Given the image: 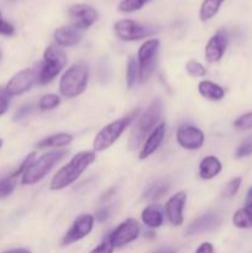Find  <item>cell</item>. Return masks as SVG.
I'll use <instances>...</instances> for the list:
<instances>
[{"label": "cell", "instance_id": "obj_1", "mask_svg": "<svg viewBox=\"0 0 252 253\" xmlns=\"http://www.w3.org/2000/svg\"><path fill=\"white\" fill-rule=\"evenodd\" d=\"M95 152L94 151H82L72 157V160L62 167L54 174L49 183V189L56 192L73 184L82 174L86 170V168L95 161Z\"/></svg>", "mask_w": 252, "mask_h": 253}, {"label": "cell", "instance_id": "obj_2", "mask_svg": "<svg viewBox=\"0 0 252 253\" xmlns=\"http://www.w3.org/2000/svg\"><path fill=\"white\" fill-rule=\"evenodd\" d=\"M163 103L160 98H155L151 101L142 115L137 119L128 137V148L136 150L145 142L146 137L156 128L162 118Z\"/></svg>", "mask_w": 252, "mask_h": 253}, {"label": "cell", "instance_id": "obj_3", "mask_svg": "<svg viewBox=\"0 0 252 253\" xmlns=\"http://www.w3.org/2000/svg\"><path fill=\"white\" fill-rule=\"evenodd\" d=\"M68 156V151L66 150H57L47 152L35 160L31 165L27 167L24 174L21 175V184L22 185H34L36 183L41 182L47 174L52 170V168L61 162L64 157Z\"/></svg>", "mask_w": 252, "mask_h": 253}, {"label": "cell", "instance_id": "obj_4", "mask_svg": "<svg viewBox=\"0 0 252 253\" xmlns=\"http://www.w3.org/2000/svg\"><path fill=\"white\" fill-rule=\"evenodd\" d=\"M89 69L85 64H73L67 69L59 81V91L64 98H76L86 89Z\"/></svg>", "mask_w": 252, "mask_h": 253}, {"label": "cell", "instance_id": "obj_5", "mask_svg": "<svg viewBox=\"0 0 252 253\" xmlns=\"http://www.w3.org/2000/svg\"><path fill=\"white\" fill-rule=\"evenodd\" d=\"M137 113L138 110L132 111V113H130L128 115L118 119V120L113 121V123L104 126V127L96 133L95 138H94V151H95V152H103V151L111 147V146L120 138V136L123 135L124 131L128 127V125L132 123L133 119L137 116Z\"/></svg>", "mask_w": 252, "mask_h": 253}, {"label": "cell", "instance_id": "obj_6", "mask_svg": "<svg viewBox=\"0 0 252 253\" xmlns=\"http://www.w3.org/2000/svg\"><path fill=\"white\" fill-rule=\"evenodd\" d=\"M66 64L67 56L63 49L53 44L48 46L43 52V62L41 63L39 74H36L37 82L42 85L51 83L61 73Z\"/></svg>", "mask_w": 252, "mask_h": 253}, {"label": "cell", "instance_id": "obj_7", "mask_svg": "<svg viewBox=\"0 0 252 253\" xmlns=\"http://www.w3.org/2000/svg\"><path fill=\"white\" fill-rule=\"evenodd\" d=\"M160 40L151 39L141 44L137 52V64L140 71V82L147 81L155 71L156 61H157L158 49H160Z\"/></svg>", "mask_w": 252, "mask_h": 253}, {"label": "cell", "instance_id": "obj_8", "mask_svg": "<svg viewBox=\"0 0 252 253\" xmlns=\"http://www.w3.org/2000/svg\"><path fill=\"white\" fill-rule=\"evenodd\" d=\"M157 29L150 25H142L133 21L130 19L119 20L114 25V32L116 37L121 41H138V40L146 39V37L152 36Z\"/></svg>", "mask_w": 252, "mask_h": 253}, {"label": "cell", "instance_id": "obj_9", "mask_svg": "<svg viewBox=\"0 0 252 253\" xmlns=\"http://www.w3.org/2000/svg\"><path fill=\"white\" fill-rule=\"evenodd\" d=\"M140 225L135 219H127L121 222L110 235L109 240L115 249L131 244L140 236Z\"/></svg>", "mask_w": 252, "mask_h": 253}, {"label": "cell", "instance_id": "obj_10", "mask_svg": "<svg viewBox=\"0 0 252 253\" xmlns=\"http://www.w3.org/2000/svg\"><path fill=\"white\" fill-rule=\"evenodd\" d=\"M94 221H95V217L90 214H82L77 216V219L72 224L71 229L66 232V235L62 239V245L68 246V245L81 241L82 239L88 236L93 230Z\"/></svg>", "mask_w": 252, "mask_h": 253}, {"label": "cell", "instance_id": "obj_11", "mask_svg": "<svg viewBox=\"0 0 252 253\" xmlns=\"http://www.w3.org/2000/svg\"><path fill=\"white\" fill-rule=\"evenodd\" d=\"M36 79L37 77L34 69H22L10 78V81L5 85V90L9 94L10 98L21 95L32 88Z\"/></svg>", "mask_w": 252, "mask_h": 253}, {"label": "cell", "instance_id": "obj_12", "mask_svg": "<svg viewBox=\"0 0 252 253\" xmlns=\"http://www.w3.org/2000/svg\"><path fill=\"white\" fill-rule=\"evenodd\" d=\"M72 26L78 30L88 29L98 20V11L86 4H74L68 9Z\"/></svg>", "mask_w": 252, "mask_h": 253}, {"label": "cell", "instance_id": "obj_13", "mask_svg": "<svg viewBox=\"0 0 252 253\" xmlns=\"http://www.w3.org/2000/svg\"><path fill=\"white\" fill-rule=\"evenodd\" d=\"M177 142L185 150H199L204 145L205 135L197 126L183 125L177 131Z\"/></svg>", "mask_w": 252, "mask_h": 253}, {"label": "cell", "instance_id": "obj_14", "mask_svg": "<svg viewBox=\"0 0 252 253\" xmlns=\"http://www.w3.org/2000/svg\"><path fill=\"white\" fill-rule=\"evenodd\" d=\"M229 43V36L225 30L215 32L205 46V58L209 63H216L224 57Z\"/></svg>", "mask_w": 252, "mask_h": 253}, {"label": "cell", "instance_id": "obj_15", "mask_svg": "<svg viewBox=\"0 0 252 253\" xmlns=\"http://www.w3.org/2000/svg\"><path fill=\"white\" fill-rule=\"evenodd\" d=\"M187 203V193L178 192L167 200L165 207L166 217L173 226H180L183 224V211Z\"/></svg>", "mask_w": 252, "mask_h": 253}, {"label": "cell", "instance_id": "obj_16", "mask_svg": "<svg viewBox=\"0 0 252 253\" xmlns=\"http://www.w3.org/2000/svg\"><path fill=\"white\" fill-rule=\"evenodd\" d=\"M166 136V124L161 123L156 126L155 130L147 136V138L143 142L142 148L140 151V160H146V158L150 157L151 155L156 152V151L160 148V146L162 145L163 140H165Z\"/></svg>", "mask_w": 252, "mask_h": 253}, {"label": "cell", "instance_id": "obj_17", "mask_svg": "<svg viewBox=\"0 0 252 253\" xmlns=\"http://www.w3.org/2000/svg\"><path fill=\"white\" fill-rule=\"evenodd\" d=\"M220 222H221V219H220L219 215L214 214V212H208V214L193 220L192 224L187 227L185 235L193 236V235L202 234V232L211 231V230L216 229L219 226Z\"/></svg>", "mask_w": 252, "mask_h": 253}, {"label": "cell", "instance_id": "obj_18", "mask_svg": "<svg viewBox=\"0 0 252 253\" xmlns=\"http://www.w3.org/2000/svg\"><path fill=\"white\" fill-rule=\"evenodd\" d=\"M54 41L61 47H73L82 40V32L73 26H62L54 31Z\"/></svg>", "mask_w": 252, "mask_h": 253}, {"label": "cell", "instance_id": "obj_19", "mask_svg": "<svg viewBox=\"0 0 252 253\" xmlns=\"http://www.w3.org/2000/svg\"><path fill=\"white\" fill-rule=\"evenodd\" d=\"M232 224L237 229H252V188L247 192L245 207L234 214Z\"/></svg>", "mask_w": 252, "mask_h": 253}, {"label": "cell", "instance_id": "obj_20", "mask_svg": "<svg viewBox=\"0 0 252 253\" xmlns=\"http://www.w3.org/2000/svg\"><path fill=\"white\" fill-rule=\"evenodd\" d=\"M222 169L220 160L215 156H207L199 163V177L204 180L212 179L216 177Z\"/></svg>", "mask_w": 252, "mask_h": 253}, {"label": "cell", "instance_id": "obj_21", "mask_svg": "<svg viewBox=\"0 0 252 253\" xmlns=\"http://www.w3.org/2000/svg\"><path fill=\"white\" fill-rule=\"evenodd\" d=\"M141 219H142L143 224L150 229H158L162 226L163 221H165L163 211L158 205L146 207L141 212Z\"/></svg>", "mask_w": 252, "mask_h": 253}, {"label": "cell", "instance_id": "obj_22", "mask_svg": "<svg viewBox=\"0 0 252 253\" xmlns=\"http://www.w3.org/2000/svg\"><path fill=\"white\" fill-rule=\"evenodd\" d=\"M198 91L208 100L219 101L225 96V89L219 84L210 81H202L198 84Z\"/></svg>", "mask_w": 252, "mask_h": 253}, {"label": "cell", "instance_id": "obj_23", "mask_svg": "<svg viewBox=\"0 0 252 253\" xmlns=\"http://www.w3.org/2000/svg\"><path fill=\"white\" fill-rule=\"evenodd\" d=\"M73 141V136L71 133L66 132H58L54 135L47 136V137L42 138L39 141L36 145L37 148H59L66 147L69 143Z\"/></svg>", "mask_w": 252, "mask_h": 253}, {"label": "cell", "instance_id": "obj_24", "mask_svg": "<svg viewBox=\"0 0 252 253\" xmlns=\"http://www.w3.org/2000/svg\"><path fill=\"white\" fill-rule=\"evenodd\" d=\"M225 0H204L200 6L199 17L202 21H209L210 19L215 16L219 12L220 7H221L222 2Z\"/></svg>", "mask_w": 252, "mask_h": 253}, {"label": "cell", "instance_id": "obj_25", "mask_svg": "<svg viewBox=\"0 0 252 253\" xmlns=\"http://www.w3.org/2000/svg\"><path fill=\"white\" fill-rule=\"evenodd\" d=\"M169 183L165 182V180H160V182L153 183L152 185L146 189L145 194H143V198L146 200H157L161 199L162 197H165L166 194L169 190Z\"/></svg>", "mask_w": 252, "mask_h": 253}, {"label": "cell", "instance_id": "obj_26", "mask_svg": "<svg viewBox=\"0 0 252 253\" xmlns=\"http://www.w3.org/2000/svg\"><path fill=\"white\" fill-rule=\"evenodd\" d=\"M138 81H140L138 64L133 57H130L127 62V66H126V84H127V88H133Z\"/></svg>", "mask_w": 252, "mask_h": 253}, {"label": "cell", "instance_id": "obj_27", "mask_svg": "<svg viewBox=\"0 0 252 253\" xmlns=\"http://www.w3.org/2000/svg\"><path fill=\"white\" fill-rule=\"evenodd\" d=\"M151 0H121L118 9L121 12H133L142 9Z\"/></svg>", "mask_w": 252, "mask_h": 253}, {"label": "cell", "instance_id": "obj_28", "mask_svg": "<svg viewBox=\"0 0 252 253\" xmlns=\"http://www.w3.org/2000/svg\"><path fill=\"white\" fill-rule=\"evenodd\" d=\"M61 103V98L56 94H47V95H43L39 101V108L41 110H52V109L57 108Z\"/></svg>", "mask_w": 252, "mask_h": 253}, {"label": "cell", "instance_id": "obj_29", "mask_svg": "<svg viewBox=\"0 0 252 253\" xmlns=\"http://www.w3.org/2000/svg\"><path fill=\"white\" fill-rule=\"evenodd\" d=\"M185 69H187L188 73L192 77H195V78H202L207 74V69L203 66L202 63H199L195 59H189L185 64Z\"/></svg>", "mask_w": 252, "mask_h": 253}, {"label": "cell", "instance_id": "obj_30", "mask_svg": "<svg viewBox=\"0 0 252 253\" xmlns=\"http://www.w3.org/2000/svg\"><path fill=\"white\" fill-rule=\"evenodd\" d=\"M241 177H235L232 178V179H230L229 182L225 184L224 190H222V195L226 198H232L235 194H237L240 187H241Z\"/></svg>", "mask_w": 252, "mask_h": 253}, {"label": "cell", "instance_id": "obj_31", "mask_svg": "<svg viewBox=\"0 0 252 253\" xmlns=\"http://www.w3.org/2000/svg\"><path fill=\"white\" fill-rule=\"evenodd\" d=\"M234 126L237 130H250V128H252V111L239 116L234 121Z\"/></svg>", "mask_w": 252, "mask_h": 253}, {"label": "cell", "instance_id": "obj_32", "mask_svg": "<svg viewBox=\"0 0 252 253\" xmlns=\"http://www.w3.org/2000/svg\"><path fill=\"white\" fill-rule=\"evenodd\" d=\"M35 156H36V153H35V152L30 153V155L27 156V157L25 158L24 161H22V163H21V165H20V167L17 168V169L15 170V172L12 173V174H10L9 177H11V178H14V179H16V177H20V175L24 174V172L27 169V167H29V166L31 165V163L35 161Z\"/></svg>", "mask_w": 252, "mask_h": 253}, {"label": "cell", "instance_id": "obj_33", "mask_svg": "<svg viewBox=\"0 0 252 253\" xmlns=\"http://www.w3.org/2000/svg\"><path fill=\"white\" fill-rule=\"evenodd\" d=\"M15 34V27L10 24L9 21L4 20L1 14V10H0V35L2 36H12Z\"/></svg>", "mask_w": 252, "mask_h": 253}, {"label": "cell", "instance_id": "obj_34", "mask_svg": "<svg viewBox=\"0 0 252 253\" xmlns=\"http://www.w3.org/2000/svg\"><path fill=\"white\" fill-rule=\"evenodd\" d=\"M252 155V140L249 141H245L244 143L237 147L236 152H235V156L237 158H242V157H246V156Z\"/></svg>", "mask_w": 252, "mask_h": 253}, {"label": "cell", "instance_id": "obj_35", "mask_svg": "<svg viewBox=\"0 0 252 253\" xmlns=\"http://www.w3.org/2000/svg\"><path fill=\"white\" fill-rule=\"evenodd\" d=\"M10 105V96L5 88H0V118L7 111Z\"/></svg>", "mask_w": 252, "mask_h": 253}, {"label": "cell", "instance_id": "obj_36", "mask_svg": "<svg viewBox=\"0 0 252 253\" xmlns=\"http://www.w3.org/2000/svg\"><path fill=\"white\" fill-rule=\"evenodd\" d=\"M114 249H115V247L113 246V244L110 242L109 237H106V239L104 240L100 245H98L95 249L91 250L89 253H113Z\"/></svg>", "mask_w": 252, "mask_h": 253}, {"label": "cell", "instance_id": "obj_37", "mask_svg": "<svg viewBox=\"0 0 252 253\" xmlns=\"http://www.w3.org/2000/svg\"><path fill=\"white\" fill-rule=\"evenodd\" d=\"M32 111H34V105H31V104H27V105L21 106V108H19V110L16 111V114H15L14 120L15 121L22 120V119L27 118Z\"/></svg>", "mask_w": 252, "mask_h": 253}, {"label": "cell", "instance_id": "obj_38", "mask_svg": "<svg viewBox=\"0 0 252 253\" xmlns=\"http://www.w3.org/2000/svg\"><path fill=\"white\" fill-rule=\"evenodd\" d=\"M109 214H110V210L108 208H103V209H99L95 214V219L98 220L99 222H104L109 217Z\"/></svg>", "mask_w": 252, "mask_h": 253}, {"label": "cell", "instance_id": "obj_39", "mask_svg": "<svg viewBox=\"0 0 252 253\" xmlns=\"http://www.w3.org/2000/svg\"><path fill=\"white\" fill-rule=\"evenodd\" d=\"M195 253H214V246L210 242H204L198 247Z\"/></svg>", "mask_w": 252, "mask_h": 253}, {"label": "cell", "instance_id": "obj_40", "mask_svg": "<svg viewBox=\"0 0 252 253\" xmlns=\"http://www.w3.org/2000/svg\"><path fill=\"white\" fill-rule=\"evenodd\" d=\"M2 253H31V251L27 249H12V250H7V251Z\"/></svg>", "mask_w": 252, "mask_h": 253}, {"label": "cell", "instance_id": "obj_41", "mask_svg": "<svg viewBox=\"0 0 252 253\" xmlns=\"http://www.w3.org/2000/svg\"><path fill=\"white\" fill-rule=\"evenodd\" d=\"M153 253H175L174 250H169V249H166V250H158V251L153 252Z\"/></svg>", "mask_w": 252, "mask_h": 253}, {"label": "cell", "instance_id": "obj_42", "mask_svg": "<svg viewBox=\"0 0 252 253\" xmlns=\"http://www.w3.org/2000/svg\"><path fill=\"white\" fill-rule=\"evenodd\" d=\"M145 236H147L148 239H152V237H155L156 235H155V232H152V231H148V232H146V234H145Z\"/></svg>", "mask_w": 252, "mask_h": 253}, {"label": "cell", "instance_id": "obj_43", "mask_svg": "<svg viewBox=\"0 0 252 253\" xmlns=\"http://www.w3.org/2000/svg\"><path fill=\"white\" fill-rule=\"evenodd\" d=\"M2 143H4V142H2V140H1V138H0V148L2 147Z\"/></svg>", "mask_w": 252, "mask_h": 253}, {"label": "cell", "instance_id": "obj_44", "mask_svg": "<svg viewBox=\"0 0 252 253\" xmlns=\"http://www.w3.org/2000/svg\"><path fill=\"white\" fill-rule=\"evenodd\" d=\"M2 198L4 197H2V193H1V190H0V199H2Z\"/></svg>", "mask_w": 252, "mask_h": 253}, {"label": "cell", "instance_id": "obj_45", "mask_svg": "<svg viewBox=\"0 0 252 253\" xmlns=\"http://www.w3.org/2000/svg\"><path fill=\"white\" fill-rule=\"evenodd\" d=\"M0 59H1V51H0Z\"/></svg>", "mask_w": 252, "mask_h": 253}]
</instances>
